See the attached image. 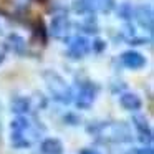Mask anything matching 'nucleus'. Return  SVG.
I'll use <instances>...</instances> for the list:
<instances>
[{
    "instance_id": "nucleus-1",
    "label": "nucleus",
    "mask_w": 154,
    "mask_h": 154,
    "mask_svg": "<svg viewBox=\"0 0 154 154\" xmlns=\"http://www.w3.org/2000/svg\"><path fill=\"white\" fill-rule=\"evenodd\" d=\"M43 80H45V85H47L50 94L57 101L65 103V104H68V103L73 101V90H71L70 85H68L57 71L47 70L43 73Z\"/></svg>"
},
{
    "instance_id": "nucleus-2",
    "label": "nucleus",
    "mask_w": 154,
    "mask_h": 154,
    "mask_svg": "<svg viewBox=\"0 0 154 154\" xmlns=\"http://www.w3.org/2000/svg\"><path fill=\"white\" fill-rule=\"evenodd\" d=\"M10 141L14 147H28L35 141V133H32V124L27 118L18 116L10 123Z\"/></svg>"
},
{
    "instance_id": "nucleus-3",
    "label": "nucleus",
    "mask_w": 154,
    "mask_h": 154,
    "mask_svg": "<svg viewBox=\"0 0 154 154\" xmlns=\"http://www.w3.org/2000/svg\"><path fill=\"white\" fill-rule=\"evenodd\" d=\"M114 7V0H75L73 8L76 14H93V12H109Z\"/></svg>"
},
{
    "instance_id": "nucleus-4",
    "label": "nucleus",
    "mask_w": 154,
    "mask_h": 154,
    "mask_svg": "<svg viewBox=\"0 0 154 154\" xmlns=\"http://www.w3.org/2000/svg\"><path fill=\"white\" fill-rule=\"evenodd\" d=\"M100 131L114 143H128V141H131V129L124 123H111L108 124V128L106 126L100 128Z\"/></svg>"
},
{
    "instance_id": "nucleus-5",
    "label": "nucleus",
    "mask_w": 154,
    "mask_h": 154,
    "mask_svg": "<svg viewBox=\"0 0 154 154\" xmlns=\"http://www.w3.org/2000/svg\"><path fill=\"white\" fill-rule=\"evenodd\" d=\"M94 98H96V88H94V85L90 83V81H85V83L80 85V90H78L75 103H76V106L80 109H88V108H91Z\"/></svg>"
},
{
    "instance_id": "nucleus-6",
    "label": "nucleus",
    "mask_w": 154,
    "mask_h": 154,
    "mask_svg": "<svg viewBox=\"0 0 154 154\" xmlns=\"http://www.w3.org/2000/svg\"><path fill=\"white\" fill-rule=\"evenodd\" d=\"M93 50L91 48V42L88 40L86 37H73L68 43V55L75 60H80V58L86 57L90 51Z\"/></svg>"
},
{
    "instance_id": "nucleus-7",
    "label": "nucleus",
    "mask_w": 154,
    "mask_h": 154,
    "mask_svg": "<svg viewBox=\"0 0 154 154\" xmlns=\"http://www.w3.org/2000/svg\"><path fill=\"white\" fill-rule=\"evenodd\" d=\"M133 15L136 18V22L147 30V33H152V27H154V15H152V8L149 5H139L133 10Z\"/></svg>"
},
{
    "instance_id": "nucleus-8",
    "label": "nucleus",
    "mask_w": 154,
    "mask_h": 154,
    "mask_svg": "<svg viewBox=\"0 0 154 154\" xmlns=\"http://www.w3.org/2000/svg\"><path fill=\"white\" fill-rule=\"evenodd\" d=\"M70 30H71V22L68 20L66 15H57L53 17L50 23V35L55 38H66L70 35Z\"/></svg>"
},
{
    "instance_id": "nucleus-9",
    "label": "nucleus",
    "mask_w": 154,
    "mask_h": 154,
    "mask_svg": "<svg viewBox=\"0 0 154 154\" xmlns=\"http://www.w3.org/2000/svg\"><path fill=\"white\" fill-rule=\"evenodd\" d=\"M121 63H123V66L129 68V70H141V68L146 66L147 60L144 55H141L139 51L136 50H128L124 51V53H121Z\"/></svg>"
},
{
    "instance_id": "nucleus-10",
    "label": "nucleus",
    "mask_w": 154,
    "mask_h": 154,
    "mask_svg": "<svg viewBox=\"0 0 154 154\" xmlns=\"http://www.w3.org/2000/svg\"><path fill=\"white\" fill-rule=\"evenodd\" d=\"M133 124H134V128H136V133H137V136H139V139L143 141V143L151 144V141H152V129H151L146 116H143V114H134Z\"/></svg>"
},
{
    "instance_id": "nucleus-11",
    "label": "nucleus",
    "mask_w": 154,
    "mask_h": 154,
    "mask_svg": "<svg viewBox=\"0 0 154 154\" xmlns=\"http://www.w3.org/2000/svg\"><path fill=\"white\" fill-rule=\"evenodd\" d=\"M40 151L43 154H63V144L57 137H47L42 141Z\"/></svg>"
},
{
    "instance_id": "nucleus-12",
    "label": "nucleus",
    "mask_w": 154,
    "mask_h": 154,
    "mask_svg": "<svg viewBox=\"0 0 154 154\" xmlns=\"http://www.w3.org/2000/svg\"><path fill=\"white\" fill-rule=\"evenodd\" d=\"M119 104L128 111H137L143 106V101H141V98L134 93H124V94H121V98H119Z\"/></svg>"
},
{
    "instance_id": "nucleus-13",
    "label": "nucleus",
    "mask_w": 154,
    "mask_h": 154,
    "mask_svg": "<svg viewBox=\"0 0 154 154\" xmlns=\"http://www.w3.org/2000/svg\"><path fill=\"white\" fill-rule=\"evenodd\" d=\"M5 47L8 48L10 51H14V53H25V48H27V45H25V40L20 37V35H8L7 40H5Z\"/></svg>"
},
{
    "instance_id": "nucleus-14",
    "label": "nucleus",
    "mask_w": 154,
    "mask_h": 154,
    "mask_svg": "<svg viewBox=\"0 0 154 154\" xmlns=\"http://www.w3.org/2000/svg\"><path fill=\"white\" fill-rule=\"evenodd\" d=\"M12 109L17 114H25L30 109V100L28 98H15L12 101Z\"/></svg>"
},
{
    "instance_id": "nucleus-15",
    "label": "nucleus",
    "mask_w": 154,
    "mask_h": 154,
    "mask_svg": "<svg viewBox=\"0 0 154 154\" xmlns=\"http://www.w3.org/2000/svg\"><path fill=\"white\" fill-rule=\"evenodd\" d=\"M118 15H121V17H124L128 20V18L133 15V8H131L128 4H124V5H121V10H118Z\"/></svg>"
},
{
    "instance_id": "nucleus-16",
    "label": "nucleus",
    "mask_w": 154,
    "mask_h": 154,
    "mask_svg": "<svg viewBox=\"0 0 154 154\" xmlns=\"http://www.w3.org/2000/svg\"><path fill=\"white\" fill-rule=\"evenodd\" d=\"M91 48H94L96 51H101L104 48V42H101V40H94L93 43H91Z\"/></svg>"
},
{
    "instance_id": "nucleus-17",
    "label": "nucleus",
    "mask_w": 154,
    "mask_h": 154,
    "mask_svg": "<svg viewBox=\"0 0 154 154\" xmlns=\"http://www.w3.org/2000/svg\"><path fill=\"white\" fill-rule=\"evenodd\" d=\"M134 154H152V149L151 147H143V149L134 151Z\"/></svg>"
},
{
    "instance_id": "nucleus-18",
    "label": "nucleus",
    "mask_w": 154,
    "mask_h": 154,
    "mask_svg": "<svg viewBox=\"0 0 154 154\" xmlns=\"http://www.w3.org/2000/svg\"><path fill=\"white\" fill-rule=\"evenodd\" d=\"M80 154H98V152H96V151H93V149H83Z\"/></svg>"
},
{
    "instance_id": "nucleus-19",
    "label": "nucleus",
    "mask_w": 154,
    "mask_h": 154,
    "mask_svg": "<svg viewBox=\"0 0 154 154\" xmlns=\"http://www.w3.org/2000/svg\"><path fill=\"white\" fill-rule=\"evenodd\" d=\"M2 61H4V57H2V55H0V63H2Z\"/></svg>"
}]
</instances>
